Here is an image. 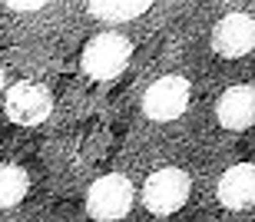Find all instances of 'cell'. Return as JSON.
Wrapping results in <instances>:
<instances>
[{
	"label": "cell",
	"mask_w": 255,
	"mask_h": 222,
	"mask_svg": "<svg viewBox=\"0 0 255 222\" xmlns=\"http://www.w3.org/2000/svg\"><path fill=\"white\" fill-rule=\"evenodd\" d=\"M132 60V43L123 33H100L86 43L83 57H80V67L90 80H116L129 67Z\"/></svg>",
	"instance_id": "cell-1"
},
{
	"label": "cell",
	"mask_w": 255,
	"mask_h": 222,
	"mask_svg": "<svg viewBox=\"0 0 255 222\" xmlns=\"http://www.w3.org/2000/svg\"><path fill=\"white\" fill-rule=\"evenodd\" d=\"M189 189H192V183L182 169L162 166V169H156V173L146 179V186H142V206H146L152 216H172L186 206Z\"/></svg>",
	"instance_id": "cell-2"
},
{
	"label": "cell",
	"mask_w": 255,
	"mask_h": 222,
	"mask_svg": "<svg viewBox=\"0 0 255 222\" xmlns=\"http://www.w3.org/2000/svg\"><path fill=\"white\" fill-rule=\"evenodd\" d=\"M132 183L120 173H110L103 179H96L86 193V213L90 219H100V222H113V219H123L132 206Z\"/></svg>",
	"instance_id": "cell-3"
},
{
	"label": "cell",
	"mask_w": 255,
	"mask_h": 222,
	"mask_svg": "<svg viewBox=\"0 0 255 222\" xmlns=\"http://www.w3.org/2000/svg\"><path fill=\"white\" fill-rule=\"evenodd\" d=\"M3 107H7V116L17 126H40L53 113V93H50L43 83L20 80V83H13V87L7 90Z\"/></svg>",
	"instance_id": "cell-4"
},
{
	"label": "cell",
	"mask_w": 255,
	"mask_h": 222,
	"mask_svg": "<svg viewBox=\"0 0 255 222\" xmlns=\"http://www.w3.org/2000/svg\"><path fill=\"white\" fill-rule=\"evenodd\" d=\"M189 80L186 77H159L146 93H142V113L156 123L179 119L189 107Z\"/></svg>",
	"instance_id": "cell-5"
},
{
	"label": "cell",
	"mask_w": 255,
	"mask_h": 222,
	"mask_svg": "<svg viewBox=\"0 0 255 222\" xmlns=\"http://www.w3.org/2000/svg\"><path fill=\"white\" fill-rule=\"evenodd\" d=\"M252 47H255V27L249 13H229L212 30V50L219 57L239 60L246 53H252Z\"/></svg>",
	"instance_id": "cell-6"
},
{
	"label": "cell",
	"mask_w": 255,
	"mask_h": 222,
	"mask_svg": "<svg viewBox=\"0 0 255 222\" xmlns=\"http://www.w3.org/2000/svg\"><path fill=\"white\" fill-rule=\"evenodd\" d=\"M216 196L226 209L246 213L249 206L255 203V169H252V163H236L232 169H226L222 179H219V186H216Z\"/></svg>",
	"instance_id": "cell-7"
},
{
	"label": "cell",
	"mask_w": 255,
	"mask_h": 222,
	"mask_svg": "<svg viewBox=\"0 0 255 222\" xmlns=\"http://www.w3.org/2000/svg\"><path fill=\"white\" fill-rule=\"evenodd\" d=\"M216 119L222 123V129H232V133L249 129L255 119V90L246 83L229 87L216 103Z\"/></svg>",
	"instance_id": "cell-8"
},
{
	"label": "cell",
	"mask_w": 255,
	"mask_h": 222,
	"mask_svg": "<svg viewBox=\"0 0 255 222\" xmlns=\"http://www.w3.org/2000/svg\"><path fill=\"white\" fill-rule=\"evenodd\" d=\"M152 7V0H90V13L106 23H126L142 17Z\"/></svg>",
	"instance_id": "cell-9"
},
{
	"label": "cell",
	"mask_w": 255,
	"mask_h": 222,
	"mask_svg": "<svg viewBox=\"0 0 255 222\" xmlns=\"http://www.w3.org/2000/svg\"><path fill=\"white\" fill-rule=\"evenodd\" d=\"M30 189V176L23 173V166L0 163V209H13L23 203V196Z\"/></svg>",
	"instance_id": "cell-10"
},
{
	"label": "cell",
	"mask_w": 255,
	"mask_h": 222,
	"mask_svg": "<svg viewBox=\"0 0 255 222\" xmlns=\"http://www.w3.org/2000/svg\"><path fill=\"white\" fill-rule=\"evenodd\" d=\"M3 3H7L10 10H23V13H27V10H40L47 0H3Z\"/></svg>",
	"instance_id": "cell-11"
},
{
	"label": "cell",
	"mask_w": 255,
	"mask_h": 222,
	"mask_svg": "<svg viewBox=\"0 0 255 222\" xmlns=\"http://www.w3.org/2000/svg\"><path fill=\"white\" fill-rule=\"evenodd\" d=\"M3 83H7V73H3V67H0V93H3Z\"/></svg>",
	"instance_id": "cell-12"
}]
</instances>
